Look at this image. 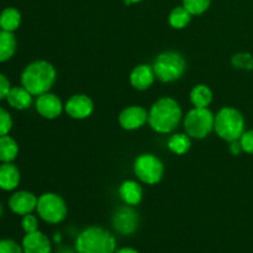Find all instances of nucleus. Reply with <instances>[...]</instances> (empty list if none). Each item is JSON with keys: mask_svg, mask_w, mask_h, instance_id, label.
<instances>
[{"mask_svg": "<svg viewBox=\"0 0 253 253\" xmlns=\"http://www.w3.org/2000/svg\"><path fill=\"white\" fill-rule=\"evenodd\" d=\"M133 172L141 182L153 185L160 183L163 178L165 166L157 156L152 153H143L135 160Z\"/></svg>", "mask_w": 253, "mask_h": 253, "instance_id": "nucleus-7", "label": "nucleus"}, {"mask_svg": "<svg viewBox=\"0 0 253 253\" xmlns=\"http://www.w3.org/2000/svg\"><path fill=\"white\" fill-rule=\"evenodd\" d=\"M119 195L125 204L135 207L142 202L143 189L135 180H125L119 188Z\"/></svg>", "mask_w": 253, "mask_h": 253, "instance_id": "nucleus-16", "label": "nucleus"}, {"mask_svg": "<svg viewBox=\"0 0 253 253\" xmlns=\"http://www.w3.org/2000/svg\"><path fill=\"white\" fill-rule=\"evenodd\" d=\"M12 127V119L5 109L0 108V136L9 135Z\"/></svg>", "mask_w": 253, "mask_h": 253, "instance_id": "nucleus-28", "label": "nucleus"}, {"mask_svg": "<svg viewBox=\"0 0 253 253\" xmlns=\"http://www.w3.org/2000/svg\"><path fill=\"white\" fill-rule=\"evenodd\" d=\"M231 63L235 68L251 71L253 69V57L250 53H237L232 57Z\"/></svg>", "mask_w": 253, "mask_h": 253, "instance_id": "nucleus-26", "label": "nucleus"}, {"mask_svg": "<svg viewBox=\"0 0 253 253\" xmlns=\"http://www.w3.org/2000/svg\"><path fill=\"white\" fill-rule=\"evenodd\" d=\"M214 130L220 138L232 142L241 138L245 132V119L237 109L225 106L215 115Z\"/></svg>", "mask_w": 253, "mask_h": 253, "instance_id": "nucleus-4", "label": "nucleus"}, {"mask_svg": "<svg viewBox=\"0 0 253 253\" xmlns=\"http://www.w3.org/2000/svg\"><path fill=\"white\" fill-rule=\"evenodd\" d=\"M211 0H183V6L192 15H202L209 9Z\"/></svg>", "mask_w": 253, "mask_h": 253, "instance_id": "nucleus-25", "label": "nucleus"}, {"mask_svg": "<svg viewBox=\"0 0 253 253\" xmlns=\"http://www.w3.org/2000/svg\"><path fill=\"white\" fill-rule=\"evenodd\" d=\"M113 227L120 235H132L138 227V214L131 205L119 208L113 216Z\"/></svg>", "mask_w": 253, "mask_h": 253, "instance_id": "nucleus-9", "label": "nucleus"}, {"mask_svg": "<svg viewBox=\"0 0 253 253\" xmlns=\"http://www.w3.org/2000/svg\"><path fill=\"white\" fill-rule=\"evenodd\" d=\"M182 109L177 100L169 96L161 98L148 111V124L158 133L174 131L182 120Z\"/></svg>", "mask_w": 253, "mask_h": 253, "instance_id": "nucleus-1", "label": "nucleus"}, {"mask_svg": "<svg viewBox=\"0 0 253 253\" xmlns=\"http://www.w3.org/2000/svg\"><path fill=\"white\" fill-rule=\"evenodd\" d=\"M146 123H148V111L142 106H127L119 115V124L124 130H137Z\"/></svg>", "mask_w": 253, "mask_h": 253, "instance_id": "nucleus-11", "label": "nucleus"}, {"mask_svg": "<svg viewBox=\"0 0 253 253\" xmlns=\"http://www.w3.org/2000/svg\"><path fill=\"white\" fill-rule=\"evenodd\" d=\"M56 253H77L76 250H72L71 247H66V246H62L57 250Z\"/></svg>", "mask_w": 253, "mask_h": 253, "instance_id": "nucleus-33", "label": "nucleus"}, {"mask_svg": "<svg viewBox=\"0 0 253 253\" xmlns=\"http://www.w3.org/2000/svg\"><path fill=\"white\" fill-rule=\"evenodd\" d=\"M215 115L208 108H193L184 118V130L189 137L202 140L214 130Z\"/></svg>", "mask_w": 253, "mask_h": 253, "instance_id": "nucleus-6", "label": "nucleus"}, {"mask_svg": "<svg viewBox=\"0 0 253 253\" xmlns=\"http://www.w3.org/2000/svg\"><path fill=\"white\" fill-rule=\"evenodd\" d=\"M0 253H24L22 246L14 241V240H0Z\"/></svg>", "mask_w": 253, "mask_h": 253, "instance_id": "nucleus-29", "label": "nucleus"}, {"mask_svg": "<svg viewBox=\"0 0 253 253\" xmlns=\"http://www.w3.org/2000/svg\"><path fill=\"white\" fill-rule=\"evenodd\" d=\"M19 146L16 141L9 135L0 136V161L2 163H11L16 160Z\"/></svg>", "mask_w": 253, "mask_h": 253, "instance_id": "nucleus-19", "label": "nucleus"}, {"mask_svg": "<svg viewBox=\"0 0 253 253\" xmlns=\"http://www.w3.org/2000/svg\"><path fill=\"white\" fill-rule=\"evenodd\" d=\"M32 94L24 86H11L6 100L11 108L17 110H25L29 109L32 104Z\"/></svg>", "mask_w": 253, "mask_h": 253, "instance_id": "nucleus-18", "label": "nucleus"}, {"mask_svg": "<svg viewBox=\"0 0 253 253\" xmlns=\"http://www.w3.org/2000/svg\"><path fill=\"white\" fill-rule=\"evenodd\" d=\"M192 141L187 133H174L168 140V148L174 155H184L190 150Z\"/></svg>", "mask_w": 253, "mask_h": 253, "instance_id": "nucleus-24", "label": "nucleus"}, {"mask_svg": "<svg viewBox=\"0 0 253 253\" xmlns=\"http://www.w3.org/2000/svg\"><path fill=\"white\" fill-rule=\"evenodd\" d=\"M152 67L156 78L163 83H172L184 74L187 62L179 52L166 51L156 58Z\"/></svg>", "mask_w": 253, "mask_h": 253, "instance_id": "nucleus-5", "label": "nucleus"}, {"mask_svg": "<svg viewBox=\"0 0 253 253\" xmlns=\"http://www.w3.org/2000/svg\"><path fill=\"white\" fill-rule=\"evenodd\" d=\"M240 143H241L244 152L253 155V130L245 131L244 135L240 138Z\"/></svg>", "mask_w": 253, "mask_h": 253, "instance_id": "nucleus-30", "label": "nucleus"}, {"mask_svg": "<svg viewBox=\"0 0 253 253\" xmlns=\"http://www.w3.org/2000/svg\"><path fill=\"white\" fill-rule=\"evenodd\" d=\"M20 183L19 168L11 163H1L0 165V188L2 190H14Z\"/></svg>", "mask_w": 253, "mask_h": 253, "instance_id": "nucleus-17", "label": "nucleus"}, {"mask_svg": "<svg viewBox=\"0 0 253 253\" xmlns=\"http://www.w3.org/2000/svg\"><path fill=\"white\" fill-rule=\"evenodd\" d=\"M156 74L152 66L138 64L130 74V83L137 90H146L155 83Z\"/></svg>", "mask_w": 253, "mask_h": 253, "instance_id": "nucleus-15", "label": "nucleus"}, {"mask_svg": "<svg viewBox=\"0 0 253 253\" xmlns=\"http://www.w3.org/2000/svg\"><path fill=\"white\" fill-rule=\"evenodd\" d=\"M2 215V207H1V204H0V216H1Z\"/></svg>", "mask_w": 253, "mask_h": 253, "instance_id": "nucleus-36", "label": "nucleus"}, {"mask_svg": "<svg viewBox=\"0 0 253 253\" xmlns=\"http://www.w3.org/2000/svg\"><path fill=\"white\" fill-rule=\"evenodd\" d=\"M57 78L53 64L47 61H35L26 66L21 73V85L32 95L48 93Z\"/></svg>", "mask_w": 253, "mask_h": 253, "instance_id": "nucleus-2", "label": "nucleus"}, {"mask_svg": "<svg viewBox=\"0 0 253 253\" xmlns=\"http://www.w3.org/2000/svg\"><path fill=\"white\" fill-rule=\"evenodd\" d=\"M192 16L193 15L184 6H177L170 11L168 21H169V25L173 29L182 30L189 25Z\"/></svg>", "mask_w": 253, "mask_h": 253, "instance_id": "nucleus-23", "label": "nucleus"}, {"mask_svg": "<svg viewBox=\"0 0 253 253\" xmlns=\"http://www.w3.org/2000/svg\"><path fill=\"white\" fill-rule=\"evenodd\" d=\"M21 24V14L15 7H6L0 14V29L14 32Z\"/></svg>", "mask_w": 253, "mask_h": 253, "instance_id": "nucleus-22", "label": "nucleus"}, {"mask_svg": "<svg viewBox=\"0 0 253 253\" xmlns=\"http://www.w3.org/2000/svg\"><path fill=\"white\" fill-rule=\"evenodd\" d=\"M230 151H231V153L234 156H237V155H240L241 152H244V151H242L241 143H240V140L230 142Z\"/></svg>", "mask_w": 253, "mask_h": 253, "instance_id": "nucleus-32", "label": "nucleus"}, {"mask_svg": "<svg viewBox=\"0 0 253 253\" xmlns=\"http://www.w3.org/2000/svg\"><path fill=\"white\" fill-rule=\"evenodd\" d=\"M10 89H11V85H10L9 79H7L4 74L0 73V100L6 99Z\"/></svg>", "mask_w": 253, "mask_h": 253, "instance_id": "nucleus-31", "label": "nucleus"}, {"mask_svg": "<svg viewBox=\"0 0 253 253\" xmlns=\"http://www.w3.org/2000/svg\"><path fill=\"white\" fill-rule=\"evenodd\" d=\"M124 1H125V4L131 5V4H137V2L142 1V0H124Z\"/></svg>", "mask_w": 253, "mask_h": 253, "instance_id": "nucleus-35", "label": "nucleus"}, {"mask_svg": "<svg viewBox=\"0 0 253 253\" xmlns=\"http://www.w3.org/2000/svg\"><path fill=\"white\" fill-rule=\"evenodd\" d=\"M37 202H39V198L35 194L26 190H20L10 197L9 208L14 214L24 216L36 210Z\"/></svg>", "mask_w": 253, "mask_h": 253, "instance_id": "nucleus-13", "label": "nucleus"}, {"mask_svg": "<svg viewBox=\"0 0 253 253\" xmlns=\"http://www.w3.org/2000/svg\"><path fill=\"white\" fill-rule=\"evenodd\" d=\"M21 227L26 234H31L39 230V220L35 215L27 214L22 216L21 220Z\"/></svg>", "mask_w": 253, "mask_h": 253, "instance_id": "nucleus-27", "label": "nucleus"}, {"mask_svg": "<svg viewBox=\"0 0 253 253\" xmlns=\"http://www.w3.org/2000/svg\"><path fill=\"white\" fill-rule=\"evenodd\" d=\"M16 51V39L14 32L0 29V62H6Z\"/></svg>", "mask_w": 253, "mask_h": 253, "instance_id": "nucleus-21", "label": "nucleus"}, {"mask_svg": "<svg viewBox=\"0 0 253 253\" xmlns=\"http://www.w3.org/2000/svg\"><path fill=\"white\" fill-rule=\"evenodd\" d=\"M64 110L76 120H83L89 118L94 111V103L85 94H74L67 100Z\"/></svg>", "mask_w": 253, "mask_h": 253, "instance_id": "nucleus-10", "label": "nucleus"}, {"mask_svg": "<svg viewBox=\"0 0 253 253\" xmlns=\"http://www.w3.org/2000/svg\"><path fill=\"white\" fill-rule=\"evenodd\" d=\"M63 109L64 105L62 104L61 99L54 94L49 93V91L37 96L36 110L42 118L48 119V120L58 118Z\"/></svg>", "mask_w": 253, "mask_h": 253, "instance_id": "nucleus-12", "label": "nucleus"}, {"mask_svg": "<svg viewBox=\"0 0 253 253\" xmlns=\"http://www.w3.org/2000/svg\"><path fill=\"white\" fill-rule=\"evenodd\" d=\"M21 246L24 253H52L51 241L39 230L31 234H26V236L22 239Z\"/></svg>", "mask_w": 253, "mask_h": 253, "instance_id": "nucleus-14", "label": "nucleus"}, {"mask_svg": "<svg viewBox=\"0 0 253 253\" xmlns=\"http://www.w3.org/2000/svg\"><path fill=\"white\" fill-rule=\"evenodd\" d=\"M37 212L43 221L48 224H59L67 216V204L63 198L56 193H44L37 202Z\"/></svg>", "mask_w": 253, "mask_h": 253, "instance_id": "nucleus-8", "label": "nucleus"}, {"mask_svg": "<svg viewBox=\"0 0 253 253\" xmlns=\"http://www.w3.org/2000/svg\"><path fill=\"white\" fill-rule=\"evenodd\" d=\"M190 101L194 108H208L212 101V91L205 84H198L190 91Z\"/></svg>", "mask_w": 253, "mask_h": 253, "instance_id": "nucleus-20", "label": "nucleus"}, {"mask_svg": "<svg viewBox=\"0 0 253 253\" xmlns=\"http://www.w3.org/2000/svg\"><path fill=\"white\" fill-rule=\"evenodd\" d=\"M116 253H138V252L136 251V250L131 249V247H124V249L119 250Z\"/></svg>", "mask_w": 253, "mask_h": 253, "instance_id": "nucleus-34", "label": "nucleus"}, {"mask_svg": "<svg viewBox=\"0 0 253 253\" xmlns=\"http://www.w3.org/2000/svg\"><path fill=\"white\" fill-rule=\"evenodd\" d=\"M76 251L77 253H115L116 240L103 227H86L77 237Z\"/></svg>", "mask_w": 253, "mask_h": 253, "instance_id": "nucleus-3", "label": "nucleus"}]
</instances>
